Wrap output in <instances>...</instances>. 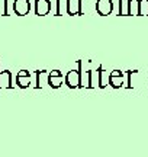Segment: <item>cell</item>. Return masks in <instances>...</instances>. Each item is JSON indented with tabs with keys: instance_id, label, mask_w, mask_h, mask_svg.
Listing matches in <instances>:
<instances>
[{
	"instance_id": "1",
	"label": "cell",
	"mask_w": 148,
	"mask_h": 157,
	"mask_svg": "<svg viewBox=\"0 0 148 157\" xmlns=\"http://www.w3.org/2000/svg\"><path fill=\"white\" fill-rule=\"evenodd\" d=\"M113 10L112 0H97L96 2V12L100 16H108Z\"/></svg>"
},
{
	"instance_id": "2",
	"label": "cell",
	"mask_w": 148,
	"mask_h": 157,
	"mask_svg": "<svg viewBox=\"0 0 148 157\" xmlns=\"http://www.w3.org/2000/svg\"><path fill=\"white\" fill-rule=\"evenodd\" d=\"M13 10L17 16H25L31 10V2L29 0H15L13 2Z\"/></svg>"
},
{
	"instance_id": "3",
	"label": "cell",
	"mask_w": 148,
	"mask_h": 157,
	"mask_svg": "<svg viewBox=\"0 0 148 157\" xmlns=\"http://www.w3.org/2000/svg\"><path fill=\"white\" fill-rule=\"evenodd\" d=\"M51 12V0H35V13L38 16H45Z\"/></svg>"
},
{
	"instance_id": "4",
	"label": "cell",
	"mask_w": 148,
	"mask_h": 157,
	"mask_svg": "<svg viewBox=\"0 0 148 157\" xmlns=\"http://www.w3.org/2000/svg\"><path fill=\"white\" fill-rule=\"evenodd\" d=\"M67 2V13L74 16V15H83L81 12V0H65Z\"/></svg>"
},
{
	"instance_id": "5",
	"label": "cell",
	"mask_w": 148,
	"mask_h": 157,
	"mask_svg": "<svg viewBox=\"0 0 148 157\" xmlns=\"http://www.w3.org/2000/svg\"><path fill=\"white\" fill-rule=\"evenodd\" d=\"M128 12L126 15H139V0H126Z\"/></svg>"
},
{
	"instance_id": "6",
	"label": "cell",
	"mask_w": 148,
	"mask_h": 157,
	"mask_svg": "<svg viewBox=\"0 0 148 157\" xmlns=\"http://www.w3.org/2000/svg\"><path fill=\"white\" fill-rule=\"evenodd\" d=\"M67 83H68V86H71V87H74V86H79L80 83V76H79V71H70L68 76H67Z\"/></svg>"
},
{
	"instance_id": "7",
	"label": "cell",
	"mask_w": 148,
	"mask_h": 157,
	"mask_svg": "<svg viewBox=\"0 0 148 157\" xmlns=\"http://www.w3.org/2000/svg\"><path fill=\"white\" fill-rule=\"evenodd\" d=\"M61 80H63V77H61V74H60V71H52V74L50 76V82H51V84L54 86V87H57V86H60V83H61Z\"/></svg>"
},
{
	"instance_id": "8",
	"label": "cell",
	"mask_w": 148,
	"mask_h": 157,
	"mask_svg": "<svg viewBox=\"0 0 148 157\" xmlns=\"http://www.w3.org/2000/svg\"><path fill=\"white\" fill-rule=\"evenodd\" d=\"M17 80H19L20 86H26V84L29 83V73L25 71V70H22V71L19 73V76H17Z\"/></svg>"
},
{
	"instance_id": "9",
	"label": "cell",
	"mask_w": 148,
	"mask_h": 157,
	"mask_svg": "<svg viewBox=\"0 0 148 157\" xmlns=\"http://www.w3.org/2000/svg\"><path fill=\"white\" fill-rule=\"evenodd\" d=\"M10 73L9 71H3L0 74V84L2 86H10Z\"/></svg>"
},
{
	"instance_id": "10",
	"label": "cell",
	"mask_w": 148,
	"mask_h": 157,
	"mask_svg": "<svg viewBox=\"0 0 148 157\" xmlns=\"http://www.w3.org/2000/svg\"><path fill=\"white\" fill-rule=\"evenodd\" d=\"M139 15L148 16V0H139Z\"/></svg>"
},
{
	"instance_id": "11",
	"label": "cell",
	"mask_w": 148,
	"mask_h": 157,
	"mask_svg": "<svg viewBox=\"0 0 148 157\" xmlns=\"http://www.w3.org/2000/svg\"><path fill=\"white\" fill-rule=\"evenodd\" d=\"M57 15H60V0H57Z\"/></svg>"
},
{
	"instance_id": "12",
	"label": "cell",
	"mask_w": 148,
	"mask_h": 157,
	"mask_svg": "<svg viewBox=\"0 0 148 157\" xmlns=\"http://www.w3.org/2000/svg\"><path fill=\"white\" fill-rule=\"evenodd\" d=\"M3 15H7V7H6V0H5V12H3Z\"/></svg>"
},
{
	"instance_id": "13",
	"label": "cell",
	"mask_w": 148,
	"mask_h": 157,
	"mask_svg": "<svg viewBox=\"0 0 148 157\" xmlns=\"http://www.w3.org/2000/svg\"><path fill=\"white\" fill-rule=\"evenodd\" d=\"M119 2H122V0H119ZM119 13H120V15H122V3H120V5H119Z\"/></svg>"
}]
</instances>
